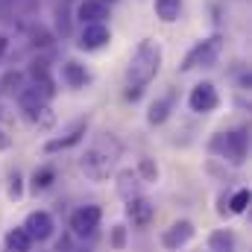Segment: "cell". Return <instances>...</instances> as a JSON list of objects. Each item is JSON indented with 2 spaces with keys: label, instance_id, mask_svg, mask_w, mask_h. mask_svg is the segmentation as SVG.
Listing matches in <instances>:
<instances>
[{
  "label": "cell",
  "instance_id": "obj_7",
  "mask_svg": "<svg viewBox=\"0 0 252 252\" xmlns=\"http://www.w3.org/2000/svg\"><path fill=\"white\" fill-rule=\"evenodd\" d=\"M112 41V32L106 24H85L82 27V38H79V47L82 50H100Z\"/></svg>",
  "mask_w": 252,
  "mask_h": 252
},
{
  "label": "cell",
  "instance_id": "obj_10",
  "mask_svg": "<svg viewBox=\"0 0 252 252\" xmlns=\"http://www.w3.org/2000/svg\"><path fill=\"white\" fill-rule=\"evenodd\" d=\"M190 238H193V223H190V220H179V223H173V226L164 232L161 244H164L167 250H182Z\"/></svg>",
  "mask_w": 252,
  "mask_h": 252
},
{
  "label": "cell",
  "instance_id": "obj_12",
  "mask_svg": "<svg viewBox=\"0 0 252 252\" xmlns=\"http://www.w3.org/2000/svg\"><path fill=\"white\" fill-rule=\"evenodd\" d=\"M82 135H85V121L73 124V129H70V132H64L62 138H53V141H47V144H44V150H47V153H59V150H67V147L79 144V141H82Z\"/></svg>",
  "mask_w": 252,
  "mask_h": 252
},
{
  "label": "cell",
  "instance_id": "obj_26",
  "mask_svg": "<svg viewBox=\"0 0 252 252\" xmlns=\"http://www.w3.org/2000/svg\"><path fill=\"white\" fill-rule=\"evenodd\" d=\"M3 50H6V38L0 35V56H3Z\"/></svg>",
  "mask_w": 252,
  "mask_h": 252
},
{
  "label": "cell",
  "instance_id": "obj_22",
  "mask_svg": "<svg viewBox=\"0 0 252 252\" xmlns=\"http://www.w3.org/2000/svg\"><path fill=\"white\" fill-rule=\"evenodd\" d=\"M141 173H144L147 179H153V182H156V176H158V167H156L150 158H141Z\"/></svg>",
  "mask_w": 252,
  "mask_h": 252
},
{
  "label": "cell",
  "instance_id": "obj_18",
  "mask_svg": "<svg viewBox=\"0 0 252 252\" xmlns=\"http://www.w3.org/2000/svg\"><path fill=\"white\" fill-rule=\"evenodd\" d=\"M167 115H170V100H156L153 106H150V115H147V121L153 126L164 124L167 121Z\"/></svg>",
  "mask_w": 252,
  "mask_h": 252
},
{
  "label": "cell",
  "instance_id": "obj_23",
  "mask_svg": "<svg viewBox=\"0 0 252 252\" xmlns=\"http://www.w3.org/2000/svg\"><path fill=\"white\" fill-rule=\"evenodd\" d=\"M21 193H24V185H21V176L15 173V176L9 179V196H12V199H18Z\"/></svg>",
  "mask_w": 252,
  "mask_h": 252
},
{
  "label": "cell",
  "instance_id": "obj_6",
  "mask_svg": "<svg viewBox=\"0 0 252 252\" xmlns=\"http://www.w3.org/2000/svg\"><path fill=\"white\" fill-rule=\"evenodd\" d=\"M188 106H190V112H196V115H208V112H214V109L220 106L217 88H214L211 82H199V85H193V91H190V97H188Z\"/></svg>",
  "mask_w": 252,
  "mask_h": 252
},
{
  "label": "cell",
  "instance_id": "obj_25",
  "mask_svg": "<svg viewBox=\"0 0 252 252\" xmlns=\"http://www.w3.org/2000/svg\"><path fill=\"white\" fill-rule=\"evenodd\" d=\"M9 147H12V138H9V135L0 129V150H9Z\"/></svg>",
  "mask_w": 252,
  "mask_h": 252
},
{
  "label": "cell",
  "instance_id": "obj_17",
  "mask_svg": "<svg viewBox=\"0 0 252 252\" xmlns=\"http://www.w3.org/2000/svg\"><path fill=\"white\" fill-rule=\"evenodd\" d=\"M118 193H121L124 199H132V196H138V173H132V170H124V173L118 176Z\"/></svg>",
  "mask_w": 252,
  "mask_h": 252
},
{
  "label": "cell",
  "instance_id": "obj_15",
  "mask_svg": "<svg viewBox=\"0 0 252 252\" xmlns=\"http://www.w3.org/2000/svg\"><path fill=\"white\" fill-rule=\"evenodd\" d=\"M208 247H211V252H235V235L229 229H217V232H211Z\"/></svg>",
  "mask_w": 252,
  "mask_h": 252
},
{
  "label": "cell",
  "instance_id": "obj_8",
  "mask_svg": "<svg viewBox=\"0 0 252 252\" xmlns=\"http://www.w3.org/2000/svg\"><path fill=\"white\" fill-rule=\"evenodd\" d=\"M126 202H129V205H126V214H129L132 226L144 229V226L156 217V205H153L147 196H132V199H126Z\"/></svg>",
  "mask_w": 252,
  "mask_h": 252
},
{
  "label": "cell",
  "instance_id": "obj_20",
  "mask_svg": "<svg viewBox=\"0 0 252 252\" xmlns=\"http://www.w3.org/2000/svg\"><path fill=\"white\" fill-rule=\"evenodd\" d=\"M247 205H250V190H247V188L238 190V193L229 199V211H232V214H244V211H247Z\"/></svg>",
  "mask_w": 252,
  "mask_h": 252
},
{
  "label": "cell",
  "instance_id": "obj_16",
  "mask_svg": "<svg viewBox=\"0 0 252 252\" xmlns=\"http://www.w3.org/2000/svg\"><path fill=\"white\" fill-rule=\"evenodd\" d=\"M182 12V0H156V15L164 21V24H173Z\"/></svg>",
  "mask_w": 252,
  "mask_h": 252
},
{
  "label": "cell",
  "instance_id": "obj_9",
  "mask_svg": "<svg viewBox=\"0 0 252 252\" xmlns=\"http://www.w3.org/2000/svg\"><path fill=\"white\" fill-rule=\"evenodd\" d=\"M24 229L32 241H47L53 235V217L47 211H32L27 220H24Z\"/></svg>",
  "mask_w": 252,
  "mask_h": 252
},
{
  "label": "cell",
  "instance_id": "obj_2",
  "mask_svg": "<svg viewBox=\"0 0 252 252\" xmlns=\"http://www.w3.org/2000/svg\"><path fill=\"white\" fill-rule=\"evenodd\" d=\"M220 53H223V35H211V38H205V41H199L196 47H190V53L182 59V70L188 73L193 67H214L217 59H220Z\"/></svg>",
  "mask_w": 252,
  "mask_h": 252
},
{
  "label": "cell",
  "instance_id": "obj_3",
  "mask_svg": "<svg viewBox=\"0 0 252 252\" xmlns=\"http://www.w3.org/2000/svg\"><path fill=\"white\" fill-rule=\"evenodd\" d=\"M115 156H118V150H115V153H106V150H100V147H91V150L79 158V170H82L88 179L103 182V179H109L112 170H115Z\"/></svg>",
  "mask_w": 252,
  "mask_h": 252
},
{
  "label": "cell",
  "instance_id": "obj_1",
  "mask_svg": "<svg viewBox=\"0 0 252 252\" xmlns=\"http://www.w3.org/2000/svg\"><path fill=\"white\" fill-rule=\"evenodd\" d=\"M158 67H161V47H158V41L144 38L135 47V53L129 59V67H126V97L138 100L144 94V88L156 79Z\"/></svg>",
  "mask_w": 252,
  "mask_h": 252
},
{
  "label": "cell",
  "instance_id": "obj_28",
  "mask_svg": "<svg viewBox=\"0 0 252 252\" xmlns=\"http://www.w3.org/2000/svg\"><path fill=\"white\" fill-rule=\"evenodd\" d=\"M0 115H3V112H0Z\"/></svg>",
  "mask_w": 252,
  "mask_h": 252
},
{
  "label": "cell",
  "instance_id": "obj_11",
  "mask_svg": "<svg viewBox=\"0 0 252 252\" xmlns=\"http://www.w3.org/2000/svg\"><path fill=\"white\" fill-rule=\"evenodd\" d=\"M76 18L82 21V27H85V24H103V21L109 18V6L100 3V0H82V3L76 6Z\"/></svg>",
  "mask_w": 252,
  "mask_h": 252
},
{
  "label": "cell",
  "instance_id": "obj_24",
  "mask_svg": "<svg viewBox=\"0 0 252 252\" xmlns=\"http://www.w3.org/2000/svg\"><path fill=\"white\" fill-rule=\"evenodd\" d=\"M0 85H3V88H12V85H15V88H18V85H21V73H6V76H3V82H0Z\"/></svg>",
  "mask_w": 252,
  "mask_h": 252
},
{
  "label": "cell",
  "instance_id": "obj_14",
  "mask_svg": "<svg viewBox=\"0 0 252 252\" xmlns=\"http://www.w3.org/2000/svg\"><path fill=\"white\" fill-rule=\"evenodd\" d=\"M62 79L70 85V88H82L88 79H91V73L82 67V64H76V62H64L62 64Z\"/></svg>",
  "mask_w": 252,
  "mask_h": 252
},
{
  "label": "cell",
  "instance_id": "obj_13",
  "mask_svg": "<svg viewBox=\"0 0 252 252\" xmlns=\"http://www.w3.org/2000/svg\"><path fill=\"white\" fill-rule=\"evenodd\" d=\"M6 250H9V252H30V250H32V238L27 235V229H24V226H18V229H9V232H6Z\"/></svg>",
  "mask_w": 252,
  "mask_h": 252
},
{
  "label": "cell",
  "instance_id": "obj_27",
  "mask_svg": "<svg viewBox=\"0 0 252 252\" xmlns=\"http://www.w3.org/2000/svg\"><path fill=\"white\" fill-rule=\"evenodd\" d=\"M100 3H106V6H109V3H118V0H100Z\"/></svg>",
  "mask_w": 252,
  "mask_h": 252
},
{
  "label": "cell",
  "instance_id": "obj_5",
  "mask_svg": "<svg viewBox=\"0 0 252 252\" xmlns=\"http://www.w3.org/2000/svg\"><path fill=\"white\" fill-rule=\"evenodd\" d=\"M100 217H103V211L97 205H82L70 214V232L76 238H91L100 226Z\"/></svg>",
  "mask_w": 252,
  "mask_h": 252
},
{
  "label": "cell",
  "instance_id": "obj_21",
  "mask_svg": "<svg viewBox=\"0 0 252 252\" xmlns=\"http://www.w3.org/2000/svg\"><path fill=\"white\" fill-rule=\"evenodd\" d=\"M124 244H126V229L124 226H115L112 229V247L115 250H124Z\"/></svg>",
  "mask_w": 252,
  "mask_h": 252
},
{
  "label": "cell",
  "instance_id": "obj_19",
  "mask_svg": "<svg viewBox=\"0 0 252 252\" xmlns=\"http://www.w3.org/2000/svg\"><path fill=\"white\" fill-rule=\"evenodd\" d=\"M53 179H56V173L50 170V167H41V170H35V176H32V190L38 193V190H47L53 185Z\"/></svg>",
  "mask_w": 252,
  "mask_h": 252
},
{
  "label": "cell",
  "instance_id": "obj_4",
  "mask_svg": "<svg viewBox=\"0 0 252 252\" xmlns=\"http://www.w3.org/2000/svg\"><path fill=\"white\" fill-rule=\"evenodd\" d=\"M211 147L220 150L223 158H229L232 164H244L247 161V150H250V135H247V129H235V132H226V135L214 138Z\"/></svg>",
  "mask_w": 252,
  "mask_h": 252
}]
</instances>
